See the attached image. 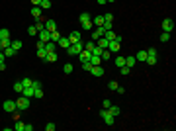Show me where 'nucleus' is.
<instances>
[{"mask_svg": "<svg viewBox=\"0 0 176 131\" xmlns=\"http://www.w3.org/2000/svg\"><path fill=\"white\" fill-rule=\"evenodd\" d=\"M82 49H84V43H82V41H77V43H73V45L67 47V53L71 55V57H75V55H78Z\"/></svg>", "mask_w": 176, "mask_h": 131, "instance_id": "1", "label": "nucleus"}, {"mask_svg": "<svg viewBox=\"0 0 176 131\" xmlns=\"http://www.w3.org/2000/svg\"><path fill=\"white\" fill-rule=\"evenodd\" d=\"M100 118H102V120L106 121V125H114V121H116V118H114V116L110 114V110H108V108L100 112Z\"/></svg>", "mask_w": 176, "mask_h": 131, "instance_id": "2", "label": "nucleus"}, {"mask_svg": "<svg viewBox=\"0 0 176 131\" xmlns=\"http://www.w3.org/2000/svg\"><path fill=\"white\" fill-rule=\"evenodd\" d=\"M147 65H157V49H147Z\"/></svg>", "mask_w": 176, "mask_h": 131, "instance_id": "3", "label": "nucleus"}, {"mask_svg": "<svg viewBox=\"0 0 176 131\" xmlns=\"http://www.w3.org/2000/svg\"><path fill=\"white\" fill-rule=\"evenodd\" d=\"M2 110H4V112H8V114L16 112V110H18V106H16V100H6V102L2 104Z\"/></svg>", "mask_w": 176, "mask_h": 131, "instance_id": "4", "label": "nucleus"}, {"mask_svg": "<svg viewBox=\"0 0 176 131\" xmlns=\"http://www.w3.org/2000/svg\"><path fill=\"white\" fill-rule=\"evenodd\" d=\"M16 106H18V110H28V108H30V98L20 96V98L16 100Z\"/></svg>", "mask_w": 176, "mask_h": 131, "instance_id": "5", "label": "nucleus"}, {"mask_svg": "<svg viewBox=\"0 0 176 131\" xmlns=\"http://www.w3.org/2000/svg\"><path fill=\"white\" fill-rule=\"evenodd\" d=\"M120 43H121V41H118V39H112V41H108V47H106V49H108L110 53H118V51L121 49Z\"/></svg>", "mask_w": 176, "mask_h": 131, "instance_id": "6", "label": "nucleus"}, {"mask_svg": "<svg viewBox=\"0 0 176 131\" xmlns=\"http://www.w3.org/2000/svg\"><path fill=\"white\" fill-rule=\"evenodd\" d=\"M90 75H92V77H104V67L102 65H92Z\"/></svg>", "mask_w": 176, "mask_h": 131, "instance_id": "7", "label": "nucleus"}, {"mask_svg": "<svg viewBox=\"0 0 176 131\" xmlns=\"http://www.w3.org/2000/svg\"><path fill=\"white\" fill-rule=\"evenodd\" d=\"M172 30H174V22H172V20H170V18H165V20H163V32H172Z\"/></svg>", "mask_w": 176, "mask_h": 131, "instance_id": "8", "label": "nucleus"}, {"mask_svg": "<svg viewBox=\"0 0 176 131\" xmlns=\"http://www.w3.org/2000/svg\"><path fill=\"white\" fill-rule=\"evenodd\" d=\"M39 41H41V43L51 41V32H49V30H41V32H39Z\"/></svg>", "mask_w": 176, "mask_h": 131, "instance_id": "9", "label": "nucleus"}, {"mask_svg": "<svg viewBox=\"0 0 176 131\" xmlns=\"http://www.w3.org/2000/svg\"><path fill=\"white\" fill-rule=\"evenodd\" d=\"M90 51H86V49H82L80 53H78V59H80V63H84V61H90Z\"/></svg>", "mask_w": 176, "mask_h": 131, "instance_id": "10", "label": "nucleus"}, {"mask_svg": "<svg viewBox=\"0 0 176 131\" xmlns=\"http://www.w3.org/2000/svg\"><path fill=\"white\" fill-rule=\"evenodd\" d=\"M41 12H43V10H41L39 6H33V8H32V16L35 18V20H41V18H43V16H41Z\"/></svg>", "mask_w": 176, "mask_h": 131, "instance_id": "11", "label": "nucleus"}, {"mask_svg": "<svg viewBox=\"0 0 176 131\" xmlns=\"http://www.w3.org/2000/svg\"><path fill=\"white\" fill-rule=\"evenodd\" d=\"M69 41H71V45L77 43V41H80V32H73V33H69Z\"/></svg>", "mask_w": 176, "mask_h": 131, "instance_id": "12", "label": "nucleus"}, {"mask_svg": "<svg viewBox=\"0 0 176 131\" xmlns=\"http://www.w3.org/2000/svg\"><path fill=\"white\" fill-rule=\"evenodd\" d=\"M135 61H137V63H145V61H147V51H143V49H141L139 53L135 55Z\"/></svg>", "mask_w": 176, "mask_h": 131, "instance_id": "13", "label": "nucleus"}, {"mask_svg": "<svg viewBox=\"0 0 176 131\" xmlns=\"http://www.w3.org/2000/svg\"><path fill=\"white\" fill-rule=\"evenodd\" d=\"M104 16H92V24L96 26V28H100V26H104Z\"/></svg>", "mask_w": 176, "mask_h": 131, "instance_id": "14", "label": "nucleus"}, {"mask_svg": "<svg viewBox=\"0 0 176 131\" xmlns=\"http://www.w3.org/2000/svg\"><path fill=\"white\" fill-rule=\"evenodd\" d=\"M135 65H137V61H135V55H129V57H125V67L133 69Z\"/></svg>", "mask_w": 176, "mask_h": 131, "instance_id": "15", "label": "nucleus"}, {"mask_svg": "<svg viewBox=\"0 0 176 131\" xmlns=\"http://www.w3.org/2000/svg\"><path fill=\"white\" fill-rule=\"evenodd\" d=\"M43 24H45V30H49V32H55L57 30L55 20H47V22H43Z\"/></svg>", "mask_w": 176, "mask_h": 131, "instance_id": "16", "label": "nucleus"}, {"mask_svg": "<svg viewBox=\"0 0 176 131\" xmlns=\"http://www.w3.org/2000/svg\"><path fill=\"white\" fill-rule=\"evenodd\" d=\"M69 45H71V41H69V37H63V35H61V39H59V41H57V47H69Z\"/></svg>", "mask_w": 176, "mask_h": 131, "instance_id": "17", "label": "nucleus"}, {"mask_svg": "<svg viewBox=\"0 0 176 131\" xmlns=\"http://www.w3.org/2000/svg\"><path fill=\"white\" fill-rule=\"evenodd\" d=\"M45 49H47V53H55V51H57V43L47 41V43H45Z\"/></svg>", "mask_w": 176, "mask_h": 131, "instance_id": "18", "label": "nucleus"}, {"mask_svg": "<svg viewBox=\"0 0 176 131\" xmlns=\"http://www.w3.org/2000/svg\"><path fill=\"white\" fill-rule=\"evenodd\" d=\"M22 96H26V98H32L33 96V86H26L22 90Z\"/></svg>", "mask_w": 176, "mask_h": 131, "instance_id": "19", "label": "nucleus"}, {"mask_svg": "<svg viewBox=\"0 0 176 131\" xmlns=\"http://www.w3.org/2000/svg\"><path fill=\"white\" fill-rule=\"evenodd\" d=\"M108 110H110V114L114 116V118H118V116L121 114V108H120V106H110Z\"/></svg>", "mask_w": 176, "mask_h": 131, "instance_id": "20", "label": "nucleus"}, {"mask_svg": "<svg viewBox=\"0 0 176 131\" xmlns=\"http://www.w3.org/2000/svg\"><path fill=\"white\" fill-rule=\"evenodd\" d=\"M78 20H80V24H84V22H90V20H92V14H88V12H84V14H80V16H78Z\"/></svg>", "mask_w": 176, "mask_h": 131, "instance_id": "21", "label": "nucleus"}, {"mask_svg": "<svg viewBox=\"0 0 176 131\" xmlns=\"http://www.w3.org/2000/svg\"><path fill=\"white\" fill-rule=\"evenodd\" d=\"M10 45H12V39H10V37L2 39V41H0V51H4V49H6V47H10Z\"/></svg>", "mask_w": 176, "mask_h": 131, "instance_id": "22", "label": "nucleus"}, {"mask_svg": "<svg viewBox=\"0 0 176 131\" xmlns=\"http://www.w3.org/2000/svg\"><path fill=\"white\" fill-rule=\"evenodd\" d=\"M96 45H98V47H102V49H106V47H108V39L102 35L100 39H96Z\"/></svg>", "mask_w": 176, "mask_h": 131, "instance_id": "23", "label": "nucleus"}, {"mask_svg": "<svg viewBox=\"0 0 176 131\" xmlns=\"http://www.w3.org/2000/svg\"><path fill=\"white\" fill-rule=\"evenodd\" d=\"M43 61H45V63H55V61H57V51H55V53H47V57H45Z\"/></svg>", "mask_w": 176, "mask_h": 131, "instance_id": "24", "label": "nucleus"}, {"mask_svg": "<svg viewBox=\"0 0 176 131\" xmlns=\"http://www.w3.org/2000/svg\"><path fill=\"white\" fill-rule=\"evenodd\" d=\"M37 57H39V59H45V57H47V49H45V45H43V47H37Z\"/></svg>", "mask_w": 176, "mask_h": 131, "instance_id": "25", "label": "nucleus"}, {"mask_svg": "<svg viewBox=\"0 0 176 131\" xmlns=\"http://www.w3.org/2000/svg\"><path fill=\"white\" fill-rule=\"evenodd\" d=\"M90 63H92V65H102L100 55H90Z\"/></svg>", "mask_w": 176, "mask_h": 131, "instance_id": "26", "label": "nucleus"}, {"mask_svg": "<svg viewBox=\"0 0 176 131\" xmlns=\"http://www.w3.org/2000/svg\"><path fill=\"white\" fill-rule=\"evenodd\" d=\"M22 39H16V41H12V45H10V47H12V49H16V51H20V49H22Z\"/></svg>", "mask_w": 176, "mask_h": 131, "instance_id": "27", "label": "nucleus"}, {"mask_svg": "<svg viewBox=\"0 0 176 131\" xmlns=\"http://www.w3.org/2000/svg\"><path fill=\"white\" fill-rule=\"evenodd\" d=\"M104 37H106V39H108V41H112V39H116V37H118V35H116V33L112 32V30H108V32H104Z\"/></svg>", "mask_w": 176, "mask_h": 131, "instance_id": "28", "label": "nucleus"}, {"mask_svg": "<svg viewBox=\"0 0 176 131\" xmlns=\"http://www.w3.org/2000/svg\"><path fill=\"white\" fill-rule=\"evenodd\" d=\"M39 8H41V10H49V8H51V0H41Z\"/></svg>", "mask_w": 176, "mask_h": 131, "instance_id": "29", "label": "nucleus"}, {"mask_svg": "<svg viewBox=\"0 0 176 131\" xmlns=\"http://www.w3.org/2000/svg\"><path fill=\"white\" fill-rule=\"evenodd\" d=\"M14 129H16V131H24V129H26V123H22L20 120H16V125H14Z\"/></svg>", "mask_w": 176, "mask_h": 131, "instance_id": "30", "label": "nucleus"}, {"mask_svg": "<svg viewBox=\"0 0 176 131\" xmlns=\"http://www.w3.org/2000/svg\"><path fill=\"white\" fill-rule=\"evenodd\" d=\"M59 39H61V33L57 32V30H55V32H51V41H53V43H57Z\"/></svg>", "mask_w": 176, "mask_h": 131, "instance_id": "31", "label": "nucleus"}, {"mask_svg": "<svg viewBox=\"0 0 176 131\" xmlns=\"http://www.w3.org/2000/svg\"><path fill=\"white\" fill-rule=\"evenodd\" d=\"M100 59H102V63H104V61H110V51H108V49H104L102 55H100Z\"/></svg>", "mask_w": 176, "mask_h": 131, "instance_id": "32", "label": "nucleus"}, {"mask_svg": "<svg viewBox=\"0 0 176 131\" xmlns=\"http://www.w3.org/2000/svg\"><path fill=\"white\" fill-rule=\"evenodd\" d=\"M33 98H43V88H35L33 90Z\"/></svg>", "mask_w": 176, "mask_h": 131, "instance_id": "33", "label": "nucleus"}, {"mask_svg": "<svg viewBox=\"0 0 176 131\" xmlns=\"http://www.w3.org/2000/svg\"><path fill=\"white\" fill-rule=\"evenodd\" d=\"M14 90H16L18 94H22V90H24V84H22V80H20V82H14Z\"/></svg>", "mask_w": 176, "mask_h": 131, "instance_id": "34", "label": "nucleus"}, {"mask_svg": "<svg viewBox=\"0 0 176 131\" xmlns=\"http://www.w3.org/2000/svg\"><path fill=\"white\" fill-rule=\"evenodd\" d=\"M35 30H37V33L41 32V30H45V24H43V20H37V22H35Z\"/></svg>", "mask_w": 176, "mask_h": 131, "instance_id": "35", "label": "nucleus"}, {"mask_svg": "<svg viewBox=\"0 0 176 131\" xmlns=\"http://www.w3.org/2000/svg\"><path fill=\"white\" fill-rule=\"evenodd\" d=\"M114 63H116V67H123V65H125V57H116Z\"/></svg>", "mask_w": 176, "mask_h": 131, "instance_id": "36", "label": "nucleus"}, {"mask_svg": "<svg viewBox=\"0 0 176 131\" xmlns=\"http://www.w3.org/2000/svg\"><path fill=\"white\" fill-rule=\"evenodd\" d=\"M4 55H6V57H14V55H16V49H12V47H6V49H4Z\"/></svg>", "mask_w": 176, "mask_h": 131, "instance_id": "37", "label": "nucleus"}, {"mask_svg": "<svg viewBox=\"0 0 176 131\" xmlns=\"http://www.w3.org/2000/svg\"><path fill=\"white\" fill-rule=\"evenodd\" d=\"M120 73H121V75H123V77H127V75L131 73V69H129V67H125V65H123V67H120Z\"/></svg>", "mask_w": 176, "mask_h": 131, "instance_id": "38", "label": "nucleus"}, {"mask_svg": "<svg viewBox=\"0 0 176 131\" xmlns=\"http://www.w3.org/2000/svg\"><path fill=\"white\" fill-rule=\"evenodd\" d=\"M0 37H2V39H6V37H10V30H6V28H2V30H0Z\"/></svg>", "mask_w": 176, "mask_h": 131, "instance_id": "39", "label": "nucleus"}, {"mask_svg": "<svg viewBox=\"0 0 176 131\" xmlns=\"http://www.w3.org/2000/svg\"><path fill=\"white\" fill-rule=\"evenodd\" d=\"M82 28H84L86 32H90V30H94V24H92V20H90V22H84V24H82Z\"/></svg>", "mask_w": 176, "mask_h": 131, "instance_id": "40", "label": "nucleus"}, {"mask_svg": "<svg viewBox=\"0 0 176 131\" xmlns=\"http://www.w3.org/2000/svg\"><path fill=\"white\" fill-rule=\"evenodd\" d=\"M168 39H170V33H168V32H163V33H161V41H163V43H166Z\"/></svg>", "mask_w": 176, "mask_h": 131, "instance_id": "41", "label": "nucleus"}, {"mask_svg": "<svg viewBox=\"0 0 176 131\" xmlns=\"http://www.w3.org/2000/svg\"><path fill=\"white\" fill-rule=\"evenodd\" d=\"M63 71H65V75H71V73H73L75 69H73V65H71V63H67V65L63 67Z\"/></svg>", "mask_w": 176, "mask_h": 131, "instance_id": "42", "label": "nucleus"}, {"mask_svg": "<svg viewBox=\"0 0 176 131\" xmlns=\"http://www.w3.org/2000/svg\"><path fill=\"white\" fill-rule=\"evenodd\" d=\"M94 45H96V41H90V43H86V45H84V49L92 53V49H94Z\"/></svg>", "mask_w": 176, "mask_h": 131, "instance_id": "43", "label": "nucleus"}, {"mask_svg": "<svg viewBox=\"0 0 176 131\" xmlns=\"http://www.w3.org/2000/svg\"><path fill=\"white\" fill-rule=\"evenodd\" d=\"M102 47H98V45H94V49H92V55H102Z\"/></svg>", "mask_w": 176, "mask_h": 131, "instance_id": "44", "label": "nucleus"}, {"mask_svg": "<svg viewBox=\"0 0 176 131\" xmlns=\"http://www.w3.org/2000/svg\"><path fill=\"white\" fill-rule=\"evenodd\" d=\"M82 69L90 73V69H92V63H90V61H84V63H82Z\"/></svg>", "mask_w": 176, "mask_h": 131, "instance_id": "45", "label": "nucleus"}, {"mask_svg": "<svg viewBox=\"0 0 176 131\" xmlns=\"http://www.w3.org/2000/svg\"><path fill=\"white\" fill-rule=\"evenodd\" d=\"M32 82H33L32 78H22V84H24V88H26V86H32Z\"/></svg>", "mask_w": 176, "mask_h": 131, "instance_id": "46", "label": "nucleus"}, {"mask_svg": "<svg viewBox=\"0 0 176 131\" xmlns=\"http://www.w3.org/2000/svg\"><path fill=\"white\" fill-rule=\"evenodd\" d=\"M55 129H57L55 123H47V125H45V131H55Z\"/></svg>", "mask_w": 176, "mask_h": 131, "instance_id": "47", "label": "nucleus"}, {"mask_svg": "<svg viewBox=\"0 0 176 131\" xmlns=\"http://www.w3.org/2000/svg\"><path fill=\"white\" fill-rule=\"evenodd\" d=\"M32 86H33V90H35V88H43V84H41L39 80H33V82H32Z\"/></svg>", "mask_w": 176, "mask_h": 131, "instance_id": "48", "label": "nucleus"}, {"mask_svg": "<svg viewBox=\"0 0 176 131\" xmlns=\"http://www.w3.org/2000/svg\"><path fill=\"white\" fill-rule=\"evenodd\" d=\"M28 33H30V35H35V33H37L35 26H30V28H28Z\"/></svg>", "mask_w": 176, "mask_h": 131, "instance_id": "49", "label": "nucleus"}, {"mask_svg": "<svg viewBox=\"0 0 176 131\" xmlns=\"http://www.w3.org/2000/svg\"><path fill=\"white\" fill-rule=\"evenodd\" d=\"M104 20L106 22H114V14H104Z\"/></svg>", "mask_w": 176, "mask_h": 131, "instance_id": "50", "label": "nucleus"}, {"mask_svg": "<svg viewBox=\"0 0 176 131\" xmlns=\"http://www.w3.org/2000/svg\"><path fill=\"white\" fill-rule=\"evenodd\" d=\"M118 86H120V84H118L116 80H112V82H110V90H118Z\"/></svg>", "mask_w": 176, "mask_h": 131, "instance_id": "51", "label": "nucleus"}, {"mask_svg": "<svg viewBox=\"0 0 176 131\" xmlns=\"http://www.w3.org/2000/svg\"><path fill=\"white\" fill-rule=\"evenodd\" d=\"M102 106H104V108H110L112 102H110V100H104V102H102Z\"/></svg>", "mask_w": 176, "mask_h": 131, "instance_id": "52", "label": "nucleus"}, {"mask_svg": "<svg viewBox=\"0 0 176 131\" xmlns=\"http://www.w3.org/2000/svg\"><path fill=\"white\" fill-rule=\"evenodd\" d=\"M12 118H14V121L20 120V114H18V112H12Z\"/></svg>", "mask_w": 176, "mask_h": 131, "instance_id": "53", "label": "nucleus"}, {"mask_svg": "<svg viewBox=\"0 0 176 131\" xmlns=\"http://www.w3.org/2000/svg\"><path fill=\"white\" fill-rule=\"evenodd\" d=\"M4 59H6V55H4V51H0V63H4Z\"/></svg>", "mask_w": 176, "mask_h": 131, "instance_id": "54", "label": "nucleus"}, {"mask_svg": "<svg viewBox=\"0 0 176 131\" xmlns=\"http://www.w3.org/2000/svg\"><path fill=\"white\" fill-rule=\"evenodd\" d=\"M32 4H33V6H39V4H41V0H32Z\"/></svg>", "mask_w": 176, "mask_h": 131, "instance_id": "55", "label": "nucleus"}, {"mask_svg": "<svg viewBox=\"0 0 176 131\" xmlns=\"http://www.w3.org/2000/svg\"><path fill=\"white\" fill-rule=\"evenodd\" d=\"M98 4H106V0H98Z\"/></svg>", "mask_w": 176, "mask_h": 131, "instance_id": "56", "label": "nucleus"}, {"mask_svg": "<svg viewBox=\"0 0 176 131\" xmlns=\"http://www.w3.org/2000/svg\"><path fill=\"white\" fill-rule=\"evenodd\" d=\"M106 2H116V0H106Z\"/></svg>", "mask_w": 176, "mask_h": 131, "instance_id": "57", "label": "nucleus"}, {"mask_svg": "<svg viewBox=\"0 0 176 131\" xmlns=\"http://www.w3.org/2000/svg\"><path fill=\"white\" fill-rule=\"evenodd\" d=\"M0 41H2V37H0Z\"/></svg>", "mask_w": 176, "mask_h": 131, "instance_id": "58", "label": "nucleus"}]
</instances>
